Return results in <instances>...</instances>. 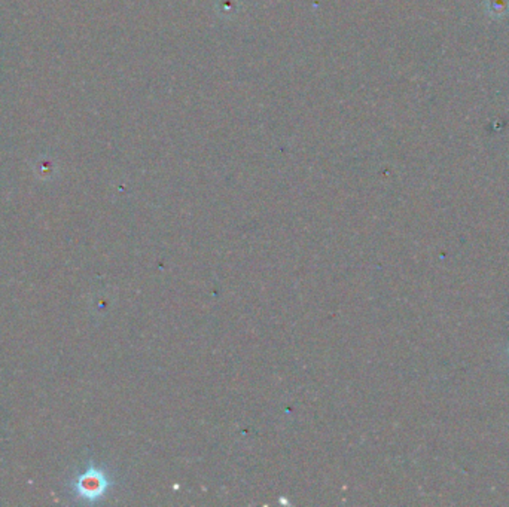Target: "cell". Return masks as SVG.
Masks as SVG:
<instances>
[{
    "label": "cell",
    "mask_w": 509,
    "mask_h": 507,
    "mask_svg": "<svg viewBox=\"0 0 509 507\" xmlns=\"http://www.w3.org/2000/svg\"><path fill=\"white\" fill-rule=\"evenodd\" d=\"M108 482L99 471H91L81 479V494H85V497H99L103 491H105Z\"/></svg>",
    "instance_id": "6da1fadb"
}]
</instances>
